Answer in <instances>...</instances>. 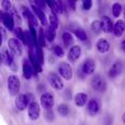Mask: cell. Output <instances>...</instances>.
I'll return each instance as SVG.
<instances>
[{
  "instance_id": "cell-13",
  "label": "cell",
  "mask_w": 125,
  "mask_h": 125,
  "mask_svg": "<svg viewBox=\"0 0 125 125\" xmlns=\"http://www.w3.org/2000/svg\"><path fill=\"white\" fill-rule=\"evenodd\" d=\"M81 56V47L79 45H73V47L69 48L68 54H67V58L70 62H75Z\"/></svg>"
},
{
  "instance_id": "cell-15",
  "label": "cell",
  "mask_w": 125,
  "mask_h": 125,
  "mask_svg": "<svg viewBox=\"0 0 125 125\" xmlns=\"http://www.w3.org/2000/svg\"><path fill=\"white\" fill-rule=\"evenodd\" d=\"M81 70L86 76L92 75V73H94V70H95V62H94V61H93L92 58H87L86 61L83 62V64H82Z\"/></svg>"
},
{
  "instance_id": "cell-31",
  "label": "cell",
  "mask_w": 125,
  "mask_h": 125,
  "mask_svg": "<svg viewBox=\"0 0 125 125\" xmlns=\"http://www.w3.org/2000/svg\"><path fill=\"white\" fill-rule=\"evenodd\" d=\"M35 53H36V57L39 59L40 64H44V55H43V51H42V47L39 46L37 48H35Z\"/></svg>"
},
{
  "instance_id": "cell-5",
  "label": "cell",
  "mask_w": 125,
  "mask_h": 125,
  "mask_svg": "<svg viewBox=\"0 0 125 125\" xmlns=\"http://www.w3.org/2000/svg\"><path fill=\"white\" fill-rule=\"evenodd\" d=\"M47 81L51 84L52 88L55 90H62L64 88V82H62V77L56 73H50L47 75Z\"/></svg>"
},
{
  "instance_id": "cell-1",
  "label": "cell",
  "mask_w": 125,
  "mask_h": 125,
  "mask_svg": "<svg viewBox=\"0 0 125 125\" xmlns=\"http://www.w3.org/2000/svg\"><path fill=\"white\" fill-rule=\"evenodd\" d=\"M7 84H8V91L11 95H17L19 93L20 87H21V81H20V78L17 75L9 76L8 80H7Z\"/></svg>"
},
{
  "instance_id": "cell-40",
  "label": "cell",
  "mask_w": 125,
  "mask_h": 125,
  "mask_svg": "<svg viewBox=\"0 0 125 125\" xmlns=\"http://www.w3.org/2000/svg\"><path fill=\"white\" fill-rule=\"evenodd\" d=\"M122 121H123V123L125 125V112L123 113V115H122Z\"/></svg>"
},
{
  "instance_id": "cell-8",
  "label": "cell",
  "mask_w": 125,
  "mask_h": 125,
  "mask_svg": "<svg viewBox=\"0 0 125 125\" xmlns=\"http://www.w3.org/2000/svg\"><path fill=\"white\" fill-rule=\"evenodd\" d=\"M58 73L62 78L65 80H71L73 79V68L68 62H61L58 65Z\"/></svg>"
},
{
  "instance_id": "cell-17",
  "label": "cell",
  "mask_w": 125,
  "mask_h": 125,
  "mask_svg": "<svg viewBox=\"0 0 125 125\" xmlns=\"http://www.w3.org/2000/svg\"><path fill=\"white\" fill-rule=\"evenodd\" d=\"M110 47H111L110 42H109L106 39L101 37V39L98 40V42H97V50L99 51V53H102V54L108 53L109 51H110Z\"/></svg>"
},
{
  "instance_id": "cell-23",
  "label": "cell",
  "mask_w": 125,
  "mask_h": 125,
  "mask_svg": "<svg viewBox=\"0 0 125 125\" xmlns=\"http://www.w3.org/2000/svg\"><path fill=\"white\" fill-rule=\"evenodd\" d=\"M48 25H50V29L56 31L58 29V18L55 13L51 12V14L48 15Z\"/></svg>"
},
{
  "instance_id": "cell-26",
  "label": "cell",
  "mask_w": 125,
  "mask_h": 125,
  "mask_svg": "<svg viewBox=\"0 0 125 125\" xmlns=\"http://www.w3.org/2000/svg\"><path fill=\"white\" fill-rule=\"evenodd\" d=\"M57 111H58L59 115L62 117H66L67 115L69 114V108L68 105H67L66 103H61L58 105V108H57Z\"/></svg>"
},
{
  "instance_id": "cell-6",
  "label": "cell",
  "mask_w": 125,
  "mask_h": 125,
  "mask_svg": "<svg viewBox=\"0 0 125 125\" xmlns=\"http://www.w3.org/2000/svg\"><path fill=\"white\" fill-rule=\"evenodd\" d=\"M30 4H31V7H32V10H33V12H34V14L36 15V18L39 19L40 23H41L43 26H46L48 24V18L45 15V12H44L35 2L31 1Z\"/></svg>"
},
{
  "instance_id": "cell-36",
  "label": "cell",
  "mask_w": 125,
  "mask_h": 125,
  "mask_svg": "<svg viewBox=\"0 0 125 125\" xmlns=\"http://www.w3.org/2000/svg\"><path fill=\"white\" fill-rule=\"evenodd\" d=\"M68 7H69V10H76V2L75 1H69L68 2Z\"/></svg>"
},
{
  "instance_id": "cell-38",
  "label": "cell",
  "mask_w": 125,
  "mask_h": 125,
  "mask_svg": "<svg viewBox=\"0 0 125 125\" xmlns=\"http://www.w3.org/2000/svg\"><path fill=\"white\" fill-rule=\"evenodd\" d=\"M43 90H45V87L43 86V84H39V91H43Z\"/></svg>"
},
{
  "instance_id": "cell-25",
  "label": "cell",
  "mask_w": 125,
  "mask_h": 125,
  "mask_svg": "<svg viewBox=\"0 0 125 125\" xmlns=\"http://www.w3.org/2000/svg\"><path fill=\"white\" fill-rule=\"evenodd\" d=\"M111 8H112V14L114 18H119L121 15L122 11H123V7L120 2H114Z\"/></svg>"
},
{
  "instance_id": "cell-10",
  "label": "cell",
  "mask_w": 125,
  "mask_h": 125,
  "mask_svg": "<svg viewBox=\"0 0 125 125\" xmlns=\"http://www.w3.org/2000/svg\"><path fill=\"white\" fill-rule=\"evenodd\" d=\"M40 102H41V105L43 106L45 110H51L54 105V95L50 92H44L42 93L41 99H40Z\"/></svg>"
},
{
  "instance_id": "cell-35",
  "label": "cell",
  "mask_w": 125,
  "mask_h": 125,
  "mask_svg": "<svg viewBox=\"0 0 125 125\" xmlns=\"http://www.w3.org/2000/svg\"><path fill=\"white\" fill-rule=\"evenodd\" d=\"M103 125H113V117L111 114H105L103 117Z\"/></svg>"
},
{
  "instance_id": "cell-11",
  "label": "cell",
  "mask_w": 125,
  "mask_h": 125,
  "mask_svg": "<svg viewBox=\"0 0 125 125\" xmlns=\"http://www.w3.org/2000/svg\"><path fill=\"white\" fill-rule=\"evenodd\" d=\"M40 114H41L40 104L37 103L36 101H32L28 108V115H29V117H30V120L36 121V120L40 117Z\"/></svg>"
},
{
  "instance_id": "cell-30",
  "label": "cell",
  "mask_w": 125,
  "mask_h": 125,
  "mask_svg": "<svg viewBox=\"0 0 125 125\" xmlns=\"http://www.w3.org/2000/svg\"><path fill=\"white\" fill-rule=\"evenodd\" d=\"M14 33H15V35L18 36V40H19V41H21L22 43H25V39H24V31H22L21 28L15 29Z\"/></svg>"
},
{
  "instance_id": "cell-21",
  "label": "cell",
  "mask_w": 125,
  "mask_h": 125,
  "mask_svg": "<svg viewBox=\"0 0 125 125\" xmlns=\"http://www.w3.org/2000/svg\"><path fill=\"white\" fill-rule=\"evenodd\" d=\"M73 33H75L76 37H77V39L79 40V41H83V42H86L87 40H88V35H87L86 31H84L83 29L81 28V26L78 25L77 28L73 29Z\"/></svg>"
},
{
  "instance_id": "cell-4",
  "label": "cell",
  "mask_w": 125,
  "mask_h": 125,
  "mask_svg": "<svg viewBox=\"0 0 125 125\" xmlns=\"http://www.w3.org/2000/svg\"><path fill=\"white\" fill-rule=\"evenodd\" d=\"M30 98L31 95L30 94H19L17 98H15V101H14V104H15V108H17L18 111H24L26 108H29L30 103L32 101H30Z\"/></svg>"
},
{
  "instance_id": "cell-39",
  "label": "cell",
  "mask_w": 125,
  "mask_h": 125,
  "mask_svg": "<svg viewBox=\"0 0 125 125\" xmlns=\"http://www.w3.org/2000/svg\"><path fill=\"white\" fill-rule=\"evenodd\" d=\"M121 48L125 52V41H123V42L121 43Z\"/></svg>"
},
{
  "instance_id": "cell-9",
  "label": "cell",
  "mask_w": 125,
  "mask_h": 125,
  "mask_svg": "<svg viewBox=\"0 0 125 125\" xmlns=\"http://www.w3.org/2000/svg\"><path fill=\"white\" fill-rule=\"evenodd\" d=\"M1 61L4 65L9 66L10 68H12L13 71H15L17 66H15V62L13 61V56L7 48H2L1 50Z\"/></svg>"
},
{
  "instance_id": "cell-20",
  "label": "cell",
  "mask_w": 125,
  "mask_h": 125,
  "mask_svg": "<svg viewBox=\"0 0 125 125\" xmlns=\"http://www.w3.org/2000/svg\"><path fill=\"white\" fill-rule=\"evenodd\" d=\"M113 28H114V24H113L112 20L109 17H103V19H102V29H103V32L113 33Z\"/></svg>"
},
{
  "instance_id": "cell-16",
  "label": "cell",
  "mask_w": 125,
  "mask_h": 125,
  "mask_svg": "<svg viewBox=\"0 0 125 125\" xmlns=\"http://www.w3.org/2000/svg\"><path fill=\"white\" fill-rule=\"evenodd\" d=\"M100 108L101 106H100L99 101L95 99H91L89 100L88 105H87V112H88V114L90 116H94L100 112Z\"/></svg>"
},
{
  "instance_id": "cell-33",
  "label": "cell",
  "mask_w": 125,
  "mask_h": 125,
  "mask_svg": "<svg viewBox=\"0 0 125 125\" xmlns=\"http://www.w3.org/2000/svg\"><path fill=\"white\" fill-rule=\"evenodd\" d=\"M44 116H45V119L47 120L48 122H53L55 120V115H54V111L51 109V110H46L45 113H44Z\"/></svg>"
},
{
  "instance_id": "cell-18",
  "label": "cell",
  "mask_w": 125,
  "mask_h": 125,
  "mask_svg": "<svg viewBox=\"0 0 125 125\" xmlns=\"http://www.w3.org/2000/svg\"><path fill=\"white\" fill-rule=\"evenodd\" d=\"M73 101H75V104L78 106V108H82L87 103H88V95L84 92H78L77 94L73 98Z\"/></svg>"
},
{
  "instance_id": "cell-27",
  "label": "cell",
  "mask_w": 125,
  "mask_h": 125,
  "mask_svg": "<svg viewBox=\"0 0 125 125\" xmlns=\"http://www.w3.org/2000/svg\"><path fill=\"white\" fill-rule=\"evenodd\" d=\"M39 45L41 47L46 46V37H45V32L43 29H40L39 31Z\"/></svg>"
},
{
  "instance_id": "cell-24",
  "label": "cell",
  "mask_w": 125,
  "mask_h": 125,
  "mask_svg": "<svg viewBox=\"0 0 125 125\" xmlns=\"http://www.w3.org/2000/svg\"><path fill=\"white\" fill-rule=\"evenodd\" d=\"M62 42L66 46H71L73 47V36L70 32H64L62 33Z\"/></svg>"
},
{
  "instance_id": "cell-29",
  "label": "cell",
  "mask_w": 125,
  "mask_h": 125,
  "mask_svg": "<svg viewBox=\"0 0 125 125\" xmlns=\"http://www.w3.org/2000/svg\"><path fill=\"white\" fill-rule=\"evenodd\" d=\"M1 8H2V11H4V12H10L12 10L13 6L9 0H3L1 2Z\"/></svg>"
},
{
  "instance_id": "cell-34",
  "label": "cell",
  "mask_w": 125,
  "mask_h": 125,
  "mask_svg": "<svg viewBox=\"0 0 125 125\" xmlns=\"http://www.w3.org/2000/svg\"><path fill=\"white\" fill-rule=\"evenodd\" d=\"M92 4H93V2L91 1V0H83L82 3H81V6H82V9H83V10L88 11L92 8Z\"/></svg>"
},
{
  "instance_id": "cell-3",
  "label": "cell",
  "mask_w": 125,
  "mask_h": 125,
  "mask_svg": "<svg viewBox=\"0 0 125 125\" xmlns=\"http://www.w3.org/2000/svg\"><path fill=\"white\" fill-rule=\"evenodd\" d=\"M91 87L94 89L95 91L99 92H104L108 88V83H106L105 79L102 77L101 75H95L91 79Z\"/></svg>"
},
{
  "instance_id": "cell-14",
  "label": "cell",
  "mask_w": 125,
  "mask_h": 125,
  "mask_svg": "<svg viewBox=\"0 0 125 125\" xmlns=\"http://www.w3.org/2000/svg\"><path fill=\"white\" fill-rule=\"evenodd\" d=\"M123 69H124L123 62H120V61L115 62L114 64H113L112 66L110 67V69H109V73H108L109 77H110V78H115V77H117V76H120V75L122 73Z\"/></svg>"
},
{
  "instance_id": "cell-22",
  "label": "cell",
  "mask_w": 125,
  "mask_h": 125,
  "mask_svg": "<svg viewBox=\"0 0 125 125\" xmlns=\"http://www.w3.org/2000/svg\"><path fill=\"white\" fill-rule=\"evenodd\" d=\"M90 29L94 34H100L103 31V29H102V20H93L90 24Z\"/></svg>"
},
{
  "instance_id": "cell-2",
  "label": "cell",
  "mask_w": 125,
  "mask_h": 125,
  "mask_svg": "<svg viewBox=\"0 0 125 125\" xmlns=\"http://www.w3.org/2000/svg\"><path fill=\"white\" fill-rule=\"evenodd\" d=\"M8 48L13 55L15 56H21L23 54V46H22L21 41L17 39V37H12L9 39L8 41Z\"/></svg>"
},
{
  "instance_id": "cell-19",
  "label": "cell",
  "mask_w": 125,
  "mask_h": 125,
  "mask_svg": "<svg viewBox=\"0 0 125 125\" xmlns=\"http://www.w3.org/2000/svg\"><path fill=\"white\" fill-rule=\"evenodd\" d=\"M125 31V22L123 20H117L114 23V28H113V34L116 37H121L123 35Z\"/></svg>"
},
{
  "instance_id": "cell-12",
  "label": "cell",
  "mask_w": 125,
  "mask_h": 125,
  "mask_svg": "<svg viewBox=\"0 0 125 125\" xmlns=\"http://www.w3.org/2000/svg\"><path fill=\"white\" fill-rule=\"evenodd\" d=\"M22 73H23V77L25 78L26 80H30L31 78H32V76L35 73L34 68L32 67L30 61L26 58H24L23 62H22Z\"/></svg>"
},
{
  "instance_id": "cell-41",
  "label": "cell",
  "mask_w": 125,
  "mask_h": 125,
  "mask_svg": "<svg viewBox=\"0 0 125 125\" xmlns=\"http://www.w3.org/2000/svg\"><path fill=\"white\" fill-rule=\"evenodd\" d=\"M124 14H125V10H124Z\"/></svg>"
},
{
  "instance_id": "cell-28",
  "label": "cell",
  "mask_w": 125,
  "mask_h": 125,
  "mask_svg": "<svg viewBox=\"0 0 125 125\" xmlns=\"http://www.w3.org/2000/svg\"><path fill=\"white\" fill-rule=\"evenodd\" d=\"M45 37H46V41L53 42L55 40V37H56V33H55L54 30H52V29L48 28L47 30L45 31Z\"/></svg>"
},
{
  "instance_id": "cell-32",
  "label": "cell",
  "mask_w": 125,
  "mask_h": 125,
  "mask_svg": "<svg viewBox=\"0 0 125 125\" xmlns=\"http://www.w3.org/2000/svg\"><path fill=\"white\" fill-rule=\"evenodd\" d=\"M53 53H54L57 57H64V55H65L64 50H62L59 45H55L54 47H53Z\"/></svg>"
},
{
  "instance_id": "cell-37",
  "label": "cell",
  "mask_w": 125,
  "mask_h": 125,
  "mask_svg": "<svg viewBox=\"0 0 125 125\" xmlns=\"http://www.w3.org/2000/svg\"><path fill=\"white\" fill-rule=\"evenodd\" d=\"M0 31H1V43L6 40V30H4V28L2 26L1 29H0Z\"/></svg>"
},
{
  "instance_id": "cell-7",
  "label": "cell",
  "mask_w": 125,
  "mask_h": 125,
  "mask_svg": "<svg viewBox=\"0 0 125 125\" xmlns=\"http://www.w3.org/2000/svg\"><path fill=\"white\" fill-rule=\"evenodd\" d=\"M1 22L3 28H6L7 30L9 31H13L14 30V18L11 14L10 12H4V11H1Z\"/></svg>"
}]
</instances>
